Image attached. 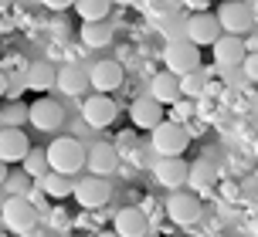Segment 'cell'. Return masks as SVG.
<instances>
[{"label":"cell","mask_w":258,"mask_h":237,"mask_svg":"<svg viewBox=\"0 0 258 237\" xmlns=\"http://www.w3.org/2000/svg\"><path fill=\"white\" fill-rule=\"evenodd\" d=\"M187 183L197 186L201 193L211 190V186L218 183V166H214L211 159H197V163H190V166H187Z\"/></svg>","instance_id":"20"},{"label":"cell","mask_w":258,"mask_h":237,"mask_svg":"<svg viewBox=\"0 0 258 237\" xmlns=\"http://www.w3.org/2000/svg\"><path fill=\"white\" fill-rule=\"evenodd\" d=\"M82 115H85L89 126L105 129V126L116 122V102H112L109 95H92L89 102H82Z\"/></svg>","instance_id":"11"},{"label":"cell","mask_w":258,"mask_h":237,"mask_svg":"<svg viewBox=\"0 0 258 237\" xmlns=\"http://www.w3.org/2000/svg\"><path fill=\"white\" fill-rule=\"evenodd\" d=\"M41 190H44L48 197H68V193H72V183H68V176L48 170L44 176H41Z\"/></svg>","instance_id":"25"},{"label":"cell","mask_w":258,"mask_h":237,"mask_svg":"<svg viewBox=\"0 0 258 237\" xmlns=\"http://www.w3.org/2000/svg\"><path fill=\"white\" fill-rule=\"evenodd\" d=\"M129 115L136 122V129H153L163 122V105H156L153 98H136L133 108H129Z\"/></svg>","instance_id":"19"},{"label":"cell","mask_w":258,"mask_h":237,"mask_svg":"<svg viewBox=\"0 0 258 237\" xmlns=\"http://www.w3.org/2000/svg\"><path fill=\"white\" fill-rule=\"evenodd\" d=\"M31 153V143L21 129H0V163H24V156Z\"/></svg>","instance_id":"12"},{"label":"cell","mask_w":258,"mask_h":237,"mask_svg":"<svg viewBox=\"0 0 258 237\" xmlns=\"http://www.w3.org/2000/svg\"><path fill=\"white\" fill-rule=\"evenodd\" d=\"M4 224L11 227V230H31V227L38 224V207L31 203L27 197H11L4 203Z\"/></svg>","instance_id":"6"},{"label":"cell","mask_w":258,"mask_h":237,"mask_svg":"<svg viewBox=\"0 0 258 237\" xmlns=\"http://www.w3.org/2000/svg\"><path fill=\"white\" fill-rule=\"evenodd\" d=\"M167 213L173 224L180 227H190L201 220V200L194 193H170V203H167Z\"/></svg>","instance_id":"10"},{"label":"cell","mask_w":258,"mask_h":237,"mask_svg":"<svg viewBox=\"0 0 258 237\" xmlns=\"http://www.w3.org/2000/svg\"><path fill=\"white\" fill-rule=\"evenodd\" d=\"M214 17H218L221 31H228L231 38H241V34L255 31L258 7H255V0H231V4H221V11Z\"/></svg>","instance_id":"2"},{"label":"cell","mask_w":258,"mask_h":237,"mask_svg":"<svg viewBox=\"0 0 258 237\" xmlns=\"http://www.w3.org/2000/svg\"><path fill=\"white\" fill-rule=\"evenodd\" d=\"M27 122H31L34 129H41V132H54V129H61V122H64V108H61V102H51V98H38L34 105L27 108Z\"/></svg>","instance_id":"7"},{"label":"cell","mask_w":258,"mask_h":237,"mask_svg":"<svg viewBox=\"0 0 258 237\" xmlns=\"http://www.w3.org/2000/svg\"><path fill=\"white\" fill-rule=\"evenodd\" d=\"M150 132H153V149L163 159L180 156L183 149H187V129H183L180 122H160V126H153Z\"/></svg>","instance_id":"4"},{"label":"cell","mask_w":258,"mask_h":237,"mask_svg":"<svg viewBox=\"0 0 258 237\" xmlns=\"http://www.w3.org/2000/svg\"><path fill=\"white\" fill-rule=\"evenodd\" d=\"M224 81H228L231 88H238V85H245V75H241V68H231V71H224Z\"/></svg>","instance_id":"30"},{"label":"cell","mask_w":258,"mask_h":237,"mask_svg":"<svg viewBox=\"0 0 258 237\" xmlns=\"http://www.w3.org/2000/svg\"><path fill=\"white\" fill-rule=\"evenodd\" d=\"M24 118H27L24 105H7V108H4V122H7L11 129H17V122H24Z\"/></svg>","instance_id":"28"},{"label":"cell","mask_w":258,"mask_h":237,"mask_svg":"<svg viewBox=\"0 0 258 237\" xmlns=\"http://www.w3.org/2000/svg\"><path fill=\"white\" fill-rule=\"evenodd\" d=\"M116 237H150V220L140 207H126L116 213Z\"/></svg>","instance_id":"13"},{"label":"cell","mask_w":258,"mask_h":237,"mask_svg":"<svg viewBox=\"0 0 258 237\" xmlns=\"http://www.w3.org/2000/svg\"><path fill=\"white\" fill-rule=\"evenodd\" d=\"M221 38V27H218V17L214 14H194V17H187L183 21V41H190L194 48H201V44H214V41Z\"/></svg>","instance_id":"5"},{"label":"cell","mask_w":258,"mask_h":237,"mask_svg":"<svg viewBox=\"0 0 258 237\" xmlns=\"http://www.w3.org/2000/svg\"><path fill=\"white\" fill-rule=\"evenodd\" d=\"M241 75L255 81V75H258V58H255V54H245V61H241Z\"/></svg>","instance_id":"29"},{"label":"cell","mask_w":258,"mask_h":237,"mask_svg":"<svg viewBox=\"0 0 258 237\" xmlns=\"http://www.w3.org/2000/svg\"><path fill=\"white\" fill-rule=\"evenodd\" d=\"M4 180H7V166L0 163V186H4Z\"/></svg>","instance_id":"31"},{"label":"cell","mask_w":258,"mask_h":237,"mask_svg":"<svg viewBox=\"0 0 258 237\" xmlns=\"http://www.w3.org/2000/svg\"><path fill=\"white\" fill-rule=\"evenodd\" d=\"M72 193H75V200L82 203V207H102V203H109V183H102L99 176H89V180H82V183H72Z\"/></svg>","instance_id":"14"},{"label":"cell","mask_w":258,"mask_h":237,"mask_svg":"<svg viewBox=\"0 0 258 237\" xmlns=\"http://www.w3.org/2000/svg\"><path fill=\"white\" fill-rule=\"evenodd\" d=\"M150 98H153L156 105H173L177 98H180V81H177V75H170V71H160V75H153V81H150Z\"/></svg>","instance_id":"18"},{"label":"cell","mask_w":258,"mask_h":237,"mask_svg":"<svg viewBox=\"0 0 258 237\" xmlns=\"http://www.w3.org/2000/svg\"><path fill=\"white\" fill-rule=\"evenodd\" d=\"M85 163H89V170L102 180V176H109V173H116L119 153H116V146H109V143H95L89 153H85Z\"/></svg>","instance_id":"15"},{"label":"cell","mask_w":258,"mask_h":237,"mask_svg":"<svg viewBox=\"0 0 258 237\" xmlns=\"http://www.w3.org/2000/svg\"><path fill=\"white\" fill-rule=\"evenodd\" d=\"M75 11H78V17H82L85 24H99V21L109 17L112 7H109V0H78Z\"/></svg>","instance_id":"22"},{"label":"cell","mask_w":258,"mask_h":237,"mask_svg":"<svg viewBox=\"0 0 258 237\" xmlns=\"http://www.w3.org/2000/svg\"><path fill=\"white\" fill-rule=\"evenodd\" d=\"M214 65L221 68V71H231V68H241V61H245V44H241V38H231V34H224V38H218L214 44Z\"/></svg>","instance_id":"9"},{"label":"cell","mask_w":258,"mask_h":237,"mask_svg":"<svg viewBox=\"0 0 258 237\" xmlns=\"http://www.w3.org/2000/svg\"><path fill=\"white\" fill-rule=\"evenodd\" d=\"M180 95H190V98H197V95L207 88V71L204 68H194V71H187V75H180Z\"/></svg>","instance_id":"24"},{"label":"cell","mask_w":258,"mask_h":237,"mask_svg":"<svg viewBox=\"0 0 258 237\" xmlns=\"http://www.w3.org/2000/svg\"><path fill=\"white\" fill-rule=\"evenodd\" d=\"M82 41L89 48H105L112 41V24L109 21H99V24H85L82 27Z\"/></svg>","instance_id":"23"},{"label":"cell","mask_w":258,"mask_h":237,"mask_svg":"<svg viewBox=\"0 0 258 237\" xmlns=\"http://www.w3.org/2000/svg\"><path fill=\"white\" fill-rule=\"evenodd\" d=\"M163 61H167V71L170 75H187L194 68H201V48H194L190 41H170L167 48H163Z\"/></svg>","instance_id":"3"},{"label":"cell","mask_w":258,"mask_h":237,"mask_svg":"<svg viewBox=\"0 0 258 237\" xmlns=\"http://www.w3.org/2000/svg\"><path fill=\"white\" fill-rule=\"evenodd\" d=\"M4 183H7V190H11V197H24V190H27V173H11Z\"/></svg>","instance_id":"27"},{"label":"cell","mask_w":258,"mask_h":237,"mask_svg":"<svg viewBox=\"0 0 258 237\" xmlns=\"http://www.w3.org/2000/svg\"><path fill=\"white\" fill-rule=\"evenodd\" d=\"M44 159H48V170L51 173H61V176H72L85 166V146L72 139V136H61L54 139L48 149H44Z\"/></svg>","instance_id":"1"},{"label":"cell","mask_w":258,"mask_h":237,"mask_svg":"<svg viewBox=\"0 0 258 237\" xmlns=\"http://www.w3.org/2000/svg\"><path fill=\"white\" fill-rule=\"evenodd\" d=\"M54 75H58V68L51 61H34L31 71H27V85L34 88V92H48L54 85Z\"/></svg>","instance_id":"21"},{"label":"cell","mask_w":258,"mask_h":237,"mask_svg":"<svg viewBox=\"0 0 258 237\" xmlns=\"http://www.w3.org/2000/svg\"><path fill=\"white\" fill-rule=\"evenodd\" d=\"M156 183H163L167 190H177V186L187 183V163L180 156H170V159H160L156 163Z\"/></svg>","instance_id":"16"},{"label":"cell","mask_w":258,"mask_h":237,"mask_svg":"<svg viewBox=\"0 0 258 237\" xmlns=\"http://www.w3.org/2000/svg\"><path fill=\"white\" fill-rule=\"evenodd\" d=\"M24 170L31 176H44L48 173V159H44V149H34V153H27L24 156Z\"/></svg>","instance_id":"26"},{"label":"cell","mask_w":258,"mask_h":237,"mask_svg":"<svg viewBox=\"0 0 258 237\" xmlns=\"http://www.w3.org/2000/svg\"><path fill=\"white\" fill-rule=\"evenodd\" d=\"M89 85L95 88V95H109L116 92L119 85H122V65L119 61H99V65H92L89 71Z\"/></svg>","instance_id":"8"},{"label":"cell","mask_w":258,"mask_h":237,"mask_svg":"<svg viewBox=\"0 0 258 237\" xmlns=\"http://www.w3.org/2000/svg\"><path fill=\"white\" fill-rule=\"evenodd\" d=\"M99 237H116V234H112V230H105V234H99Z\"/></svg>","instance_id":"33"},{"label":"cell","mask_w":258,"mask_h":237,"mask_svg":"<svg viewBox=\"0 0 258 237\" xmlns=\"http://www.w3.org/2000/svg\"><path fill=\"white\" fill-rule=\"evenodd\" d=\"M54 85H61L64 95H82L89 88V68L82 65H61L54 75Z\"/></svg>","instance_id":"17"},{"label":"cell","mask_w":258,"mask_h":237,"mask_svg":"<svg viewBox=\"0 0 258 237\" xmlns=\"http://www.w3.org/2000/svg\"><path fill=\"white\" fill-rule=\"evenodd\" d=\"M7 92V78H4V75H0V95Z\"/></svg>","instance_id":"32"}]
</instances>
